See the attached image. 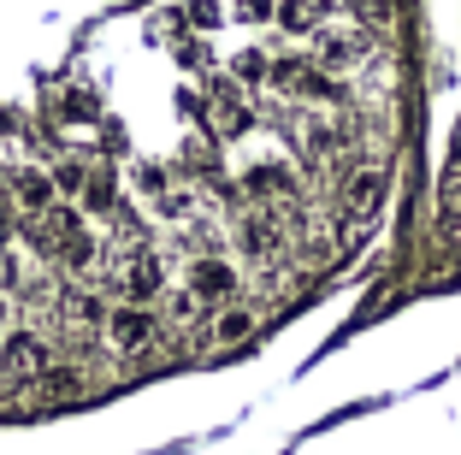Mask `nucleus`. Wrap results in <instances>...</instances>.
Returning <instances> with one entry per match:
<instances>
[{
    "label": "nucleus",
    "instance_id": "23",
    "mask_svg": "<svg viewBox=\"0 0 461 455\" xmlns=\"http://www.w3.org/2000/svg\"><path fill=\"white\" fill-rule=\"evenodd\" d=\"M177 59L202 71V66H207V48H202V41H177Z\"/></svg>",
    "mask_w": 461,
    "mask_h": 455
},
{
    "label": "nucleus",
    "instance_id": "7",
    "mask_svg": "<svg viewBox=\"0 0 461 455\" xmlns=\"http://www.w3.org/2000/svg\"><path fill=\"white\" fill-rule=\"evenodd\" d=\"M366 54V30L355 24H320L313 30V66L320 71H349Z\"/></svg>",
    "mask_w": 461,
    "mask_h": 455
},
{
    "label": "nucleus",
    "instance_id": "1",
    "mask_svg": "<svg viewBox=\"0 0 461 455\" xmlns=\"http://www.w3.org/2000/svg\"><path fill=\"white\" fill-rule=\"evenodd\" d=\"M101 343L119 355V361H142L160 349V308H142V302H113L107 325H101Z\"/></svg>",
    "mask_w": 461,
    "mask_h": 455
},
{
    "label": "nucleus",
    "instance_id": "19",
    "mask_svg": "<svg viewBox=\"0 0 461 455\" xmlns=\"http://www.w3.org/2000/svg\"><path fill=\"white\" fill-rule=\"evenodd\" d=\"M136 189H142V196H154V201H160L166 189H172V177H166V166H136Z\"/></svg>",
    "mask_w": 461,
    "mask_h": 455
},
{
    "label": "nucleus",
    "instance_id": "11",
    "mask_svg": "<svg viewBox=\"0 0 461 455\" xmlns=\"http://www.w3.org/2000/svg\"><path fill=\"white\" fill-rule=\"evenodd\" d=\"M77 207H83L89 219H107L113 207H119V177H113L107 166H89V184H83Z\"/></svg>",
    "mask_w": 461,
    "mask_h": 455
},
{
    "label": "nucleus",
    "instance_id": "14",
    "mask_svg": "<svg viewBox=\"0 0 461 455\" xmlns=\"http://www.w3.org/2000/svg\"><path fill=\"white\" fill-rule=\"evenodd\" d=\"M101 260V242L89 237V225L77 231V237H66V249H59V267L71 272V278H89V267Z\"/></svg>",
    "mask_w": 461,
    "mask_h": 455
},
{
    "label": "nucleus",
    "instance_id": "25",
    "mask_svg": "<svg viewBox=\"0 0 461 455\" xmlns=\"http://www.w3.org/2000/svg\"><path fill=\"white\" fill-rule=\"evenodd\" d=\"M449 249L461 255V214H449Z\"/></svg>",
    "mask_w": 461,
    "mask_h": 455
},
{
    "label": "nucleus",
    "instance_id": "26",
    "mask_svg": "<svg viewBox=\"0 0 461 455\" xmlns=\"http://www.w3.org/2000/svg\"><path fill=\"white\" fill-rule=\"evenodd\" d=\"M308 6H313V13H331V6H338V0H308Z\"/></svg>",
    "mask_w": 461,
    "mask_h": 455
},
{
    "label": "nucleus",
    "instance_id": "21",
    "mask_svg": "<svg viewBox=\"0 0 461 455\" xmlns=\"http://www.w3.org/2000/svg\"><path fill=\"white\" fill-rule=\"evenodd\" d=\"M230 13L243 18V24H272V13H278V0H237Z\"/></svg>",
    "mask_w": 461,
    "mask_h": 455
},
{
    "label": "nucleus",
    "instance_id": "18",
    "mask_svg": "<svg viewBox=\"0 0 461 455\" xmlns=\"http://www.w3.org/2000/svg\"><path fill=\"white\" fill-rule=\"evenodd\" d=\"M48 177H54L59 201H77L83 184H89V166H83V160H59V166H48Z\"/></svg>",
    "mask_w": 461,
    "mask_h": 455
},
{
    "label": "nucleus",
    "instance_id": "10",
    "mask_svg": "<svg viewBox=\"0 0 461 455\" xmlns=\"http://www.w3.org/2000/svg\"><path fill=\"white\" fill-rule=\"evenodd\" d=\"M255 332H260V314L249 308V302H230V308L213 314V325H207V343H213V349H243Z\"/></svg>",
    "mask_w": 461,
    "mask_h": 455
},
{
    "label": "nucleus",
    "instance_id": "20",
    "mask_svg": "<svg viewBox=\"0 0 461 455\" xmlns=\"http://www.w3.org/2000/svg\"><path fill=\"white\" fill-rule=\"evenodd\" d=\"M219 18L225 13H219L213 0H190V6H184V24H195V30H219Z\"/></svg>",
    "mask_w": 461,
    "mask_h": 455
},
{
    "label": "nucleus",
    "instance_id": "6",
    "mask_svg": "<svg viewBox=\"0 0 461 455\" xmlns=\"http://www.w3.org/2000/svg\"><path fill=\"white\" fill-rule=\"evenodd\" d=\"M249 124H255L249 95L237 89V83H225V77L207 83V131H213L219 142H237V136H249Z\"/></svg>",
    "mask_w": 461,
    "mask_h": 455
},
{
    "label": "nucleus",
    "instance_id": "22",
    "mask_svg": "<svg viewBox=\"0 0 461 455\" xmlns=\"http://www.w3.org/2000/svg\"><path fill=\"white\" fill-rule=\"evenodd\" d=\"M438 201H444V214H461V160L444 172V184H438Z\"/></svg>",
    "mask_w": 461,
    "mask_h": 455
},
{
    "label": "nucleus",
    "instance_id": "12",
    "mask_svg": "<svg viewBox=\"0 0 461 455\" xmlns=\"http://www.w3.org/2000/svg\"><path fill=\"white\" fill-rule=\"evenodd\" d=\"M296 95H302V101H313V107H343V101H349L343 77H338V71H320V66H308L296 77Z\"/></svg>",
    "mask_w": 461,
    "mask_h": 455
},
{
    "label": "nucleus",
    "instance_id": "15",
    "mask_svg": "<svg viewBox=\"0 0 461 455\" xmlns=\"http://www.w3.org/2000/svg\"><path fill=\"white\" fill-rule=\"evenodd\" d=\"M243 189H249V196H260V201H272V196H290V189H296V177H290L285 166H249Z\"/></svg>",
    "mask_w": 461,
    "mask_h": 455
},
{
    "label": "nucleus",
    "instance_id": "13",
    "mask_svg": "<svg viewBox=\"0 0 461 455\" xmlns=\"http://www.w3.org/2000/svg\"><path fill=\"white\" fill-rule=\"evenodd\" d=\"M272 24H278V36H290V41H313V30H320V13H313L308 0H278Z\"/></svg>",
    "mask_w": 461,
    "mask_h": 455
},
{
    "label": "nucleus",
    "instance_id": "17",
    "mask_svg": "<svg viewBox=\"0 0 461 455\" xmlns=\"http://www.w3.org/2000/svg\"><path fill=\"white\" fill-rule=\"evenodd\" d=\"M355 30H396V0H349Z\"/></svg>",
    "mask_w": 461,
    "mask_h": 455
},
{
    "label": "nucleus",
    "instance_id": "16",
    "mask_svg": "<svg viewBox=\"0 0 461 455\" xmlns=\"http://www.w3.org/2000/svg\"><path fill=\"white\" fill-rule=\"evenodd\" d=\"M230 71H237V89H255V83H272V54H267V48H243V54L230 59Z\"/></svg>",
    "mask_w": 461,
    "mask_h": 455
},
{
    "label": "nucleus",
    "instance_id": "4",
    "mask_svg": "<svg viewBox=\"0 0 461 455\" xmlns=\"http://www.w3.org/2000/svg\"><path fill=\"white\" fill-rule=\"evenodd\" d=\"M338 201H343V214H349V219H379V214H384V201H391V172H384L379 160L349 166V172H343Z\"/></svg>",
    "mask_w": 461,
    "mask_h": 455
},
{
    "label": "nucleus",
    "instance_id": "8",
    "mask_svg": "<svg viewBox=\"0 0 461 455\" xmlns=\"http://www.w3.org/2000/svg\"><path fill=\"white\" fill-rule=\"evenodd\" d=\"M160 296H166V272H160V260H154L149 249L119 260V302H142V308H154Z\"/></svg>",
    "mask_w": 461,
    "mask_h": 455
},
{
    "label": "nucleus",
    "instance_id": "9",
    "mask_svg": "<svg viewBox=\"0 0 461 455\" xmlns=\"http://www.w3.org/2000/svg\"><path fill=\"white\" fill-rule=\"evenodd\" d=\"M6 189H13V207L24 219H41V214H54V207H59V189H54V177L41 172V166H13Z\"/></svg>",
    "mask_w": 461,
    "mask_h": 455
},
{
    "label": "nucleus",
    "instance_id": "2",
    "mask_svg": "<svg viewBox=\"0 0 461 455\" xmlns=\"http://www.w3.org/2000/svg\"><path fill=\"white\" fill-rule=\"evenodd\" d=\"M184 290L202 302V308H230L237 302V290H243V272H237V260L230 255H195L190 267H184Z\"/></svg>",
    "mask_w": 461,
    "mask_h": 455
},
{
    "label": "nucleus",
    "instance_id": "5",
    "mask_svg": "<svg viewBox=\"0 0 461 455\" xmlns=\"http://www.w3.org/2000/svg\"><path fill=\"white\" fill-rule=\"evenodd\" d=\"M48 367H54V349H48L41 332L18 325V332L0 337V378H41Z\"/></svg>",
    "mask_w": 461,
    "mask_h": 455
},
{
    "label": "nucleus",
    "instance_id": "3",
    "mask_svg": "<svg viewBox=\"0 0 461 455\" xmlns=\"http://www.w3.org/2000/svg\"><path fill=\"white\" fill-rule=\"evenodd\" d=\"M230 242H237V260H243V267H278V260H285V225H278L272 207L243 214L230 225Z\"/></svg>",
    "mask_w": 461,
    "mask_h": 455
},
{
    "label": "nucleus",
    "instance_id": "24",
    "mask_svg": "<svg viewBox=\"0 0 461 455\" xmlns=\"http://www.w3.org/2000/svg\"><path fill=\"white\" fill-rule=\"evenodd\" d=\"M13 237H18V219L6 214V207H0V255H6V249H13Z\"/></svg>",
    "mask_w": 461,
    "mask_h": 455
}]
</instances>
